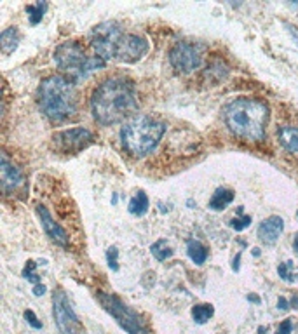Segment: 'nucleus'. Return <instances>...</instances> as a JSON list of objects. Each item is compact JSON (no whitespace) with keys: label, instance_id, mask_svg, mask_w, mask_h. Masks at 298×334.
<instances>
[{"label":"nucleus","instance_id":"nucleus-1","mask_svg":"<svg viewBox=\"0 0 298 334\" xmlns=\"http://www.w3.org/2000/svg\"><path fill=\"white\" fill-rule=\"evenodd\" d=\"M91 110L94 118L103 125H112L131 117L138 110V96L135 84L128 79L114 77L105 80L91 98Z\"/></svg>","mask_w":298,"mask_h":334},{"label":"nucleus","instance_id":"nucleus-2","mask_svg":"<svg viewBox=\"0 0 298 334\" xmlns=\"http://www.w3.org/2000/svg\"><path fill=\"white\" fill-rule=\"evenodd\" d=\"M225 124L234 136L260 143L265 138V127L269 122V106L260 99L237 98L225 106Z\"/></svg>","mask_w":298,"mask_h":334},{"label":"nucleus","instance_id":"nucleus-3","mask_svg":"<svg viewBox=\"0 0 298 334\" xmlns=\"http://www.w3.org/2000/svg\"><path fill=\"white\" fill-rule=\"evenodd\" d=\"M39 105L53 122L66 120L77 111L75 85L61 75L47 77L39 87Z\"/></svg>","mask_w":298,"mask_h":334},{"label":"nucleus","instance_id":"nucleus-4","mask_svg":"<svg viewBox=\"0 0 298 334\" xmlns=\"http://www.w3.org/2000/svg\"><path fill=\"white\" fill-rule=\"evenodd\" d=\"M166 124L147 115H138L121 129V139L126 151L133 157H143L154 151L162 139Z\"/></svg>","mask_w":298,"mask_h":334},{"label":"nucleus","instance_id":"nucleus-5","mask_svg":"<svg viewBox=\"0 0 298 334\" xmlns=\"http://www.w3.org/2000/svg\"><path fill=\"white\" fill-rule=\"evenodd\" d=\"M54 61L59 68L65 73H70L75 79H85L89 73H92L94 70L103 68L105 61L98 56L89 58L85 54L84 47L79 42H63L56 47L54 51Z\"/></svg>","mask_w":298,"mask_h":334},{"label":"nucleus","instance_id":"nucleus-6","mask_svg":"<svg viewBox=\"0 0 298 334\" xmlns=\"http://www.w3.org/2000/svg\"><path fill=\"white\" fill-rule=\"evenodd\" d=\"M98 299L103 305V308L117 320V324L121 325L124 331H128V334H150L148 332L147 324H145L143 318L140 317V313H136L131 306L122 303L117 296L107 294V292L100 291Z\"/></svg>","mask_w":298,"mask_h":334},{"label":"nucleus","instance_id":"nucleus-7","mask_svg":"<svg viewBox=\"0 0 298 334\" xmlns=\"http://www.w3.org/2000/svg\"><path fill=\"white\" fill-rule=\"evenodd\" d=\"M53 315L59 334H87L80 318L73 311L68 296L58 289L53 294Z\"/></svg>","mask_w":298,"mask_h":334},{"label":"nucleus","instance_id":"nucleus-8","mask_svg":"<svg viewBox=\"0 0 298 334\" xmlns=\"http://www.w3.org/2000/svg\"><path fill=\"white\" fill-rule=\"evenodd\" d=\"M121 37H122L121 28L115 23H110V21L92 28L91 46L94 49L96 56L102 58L103 61H109V59L115 58V49H117V44L121 40Z\"/></svg>","mask_w":298,"mask_h":334},{"label":"nucleus","instance_id":"nucleus-9","mask_svg":"<svg viewBox=\"0 0 298 334\" xmlns=\"http://www.w3.org/2000/svg\"><path fill=\"white\" fill-rule=\"evenodd\" d=\"M92 143V132L84 127H72L53 136V148L59 153H79Z\"/></svg>","mask_w":298,"mask_h":334},{"label":"nucleus","instance_id":"nucleus-10","mask_svg":"<svg viewBox=\"0 0 298 334\" xmlns=\"http://www.w3.org/2000/svg\"><path fill=\"white\" fill-rule=\"evenodd\" d=\"M169 63L176 72L190 73L203 65V53L195 44L178 42L169 51Z\"/></svg>","mask_w":298,"mask_h":334},{"label":"nucleus","instance_id":"nucleus-11","mask_svg":"<svg viewBox=\"0 0 298 334\" xmlns=\"http://www.w3.org/2000/svg\"><path fill=\"white\" fill-rule=\"evenodd\" d=\"M148 53V42L140 35H122L115 49V59L122 63H136Z\"/></svg>","mask_w":298,"mask_h":334},{"label":"nucleus","instance_id":"nucleus-12","mask_svg":"<svg viewBox=\"0 0 298 334\" xmlns=\"http://www.w3.org/2000/svg\"><path fill=\"white\" fill-rule=\"evenodd\" d=\"M37 214H39V218H40L44 232H46L56 244H59V246H63V247L68 246V233L61 228V225H58V223L53 220L49 211H47L44 206H37Z\"/></svg>","mask_w":298,"mask_h":334},{"label":"nucleus","instance_id":"nucleus-13","mask_svg":"<svg viewBox=\"0 0 298 334\" xmlns=\"http://www.w3.org/2000/svg\"><path fill=\"white\" fill-rule=\"evenodd\" d=\"M0 173H2V188L6 194L16 192L23 185L25 180L21 171L16 165L11 164L6 155H2V158H0Z\"/></svg>","mask_w":298,"mask_h":334},{"label":"nucleus","instance_id":"nucleus-14","mask_svg":"<svg viewBox=\"0 0 298 334\" xmlns=\"http://www.w3.org/2000/svg\"><path fill=\"white\" fill-rule=\"evenodd\" d=\"M282 230H284V221L279 216H269L267 220H263L258 226V237L262 242L265 244H274L275 240L281 237Z\"/></svg>","mask_w":298,"mask_h":334},{"label":"nucleus","instance_id":"nucleus-15","mask_svg":"<svg viewBox=\"0 0 298 334\" xmlns=\"http://www.w3.org/2000/svg\"><path fill=\"white\" fill-rule=\"evenodd\" d=\"M277 138L286 150L298 153V127H295V125H282L277 131Z\"/></svg>","mask_w":298,"mask_h":334},{"label":"nucleus","instance_id":"nucleus-16","mask_svg":"<svg viewBox=\"0 0 298 334\" xmlns=\"http://www.w3.org/2000/svg\"><path fill=\"white\" fill-rule=\"evenodd\" d=\"M18 44H20V33L14 27L6 28L0 35V47H2V53L6 56L13 54L18 49Z\"/></svg>","mask_w":298,"mask_h":334},{"label":"nucleus","instance_id":"nucleus-17","mask_svg":"<svg viewBox=\"0 0 298 334\" xmlns=\"http://www.w3.org/2000/svg\"><path fill=\"white\" fill-rule=\"evenodd\" d=\"M234 200V192L230 188H218L210 200V209L223 211Z\"/></svg>","mask_w":298,"mask_h":334},{"label":"nucleus","instance_id":"nucleus-18","mask_svg":"<svg viewBox=\"0 0 298 334\" xmlns=\"http://www.w3.org/2000/svg\"><path fill=\"white\" fill-rule=\"evenodd\" d=\"M188 258L192 259L195 265H204L208 259V249L199 242V240H188L187 244Z\"/></svg>","mask_w":298,"mask_h":334},{"label":"nucleus","instance_id":"nucleus-19","mask_svg":"<svg viewBox=\"0 0 298 334\" xmlns=\"http://www.w3.org/2000/svg\"><path fill=\"white\" fill-rule=\"evenodd\" d=\"M128 211L133 216H143L148 211V197L145 195V192H138V194L129 200Z\"/></svg>","mask_w":298,"mask_h":334},{"label":"nucleus","instance_id":"nucleus-20","mask_svg":"<svg viewBox=\"0 0 298 334\" xmlns=\"http://www.w3.org/2000/svg\"><path fill=\"white\" fill-rule=\"evenodd\" d=\"M213 313H215L213 305H208V303H204V305H195L192 308V317L197 324H206V322L213 317Z\"/></svg>","mask_w":298,"mask_h":334},{"label":"nucleus","instance_id":"nucleus-21","mask_svg":"<svg viewBox=\"0 0 298 334\" xmlns=\"http://www.w3.org/2000/svg\"><path fill=\"white\" fill-rule=\"evenodd\" d=\"M150 251H152V254L155 256V259H159V261H166L167 258L173 256V251H171L169 244H167L164 239L157 240L155 244H152Z\"/></svg>","mask_w":298,"mask_h":334},{"label":"nucleus","instance_id":"nucleus-22","mask_svg":"<svg viewBox=\"0 0 298 334\" xmlns=\"http://www.w3.org/2000/svg\"><path fill=\"white\" fill-rule=\"evenodd\" d=\"M46 9H47V4L46 2H37V4H32V6H28L27 7V13H28V18H30V23H32V25H39L40 21H42Z\"/></svg>","mask_w":298,"mask_h":334},{"label":"nucleus","instance_id":"nucleus-23","mask_svg":"<svg viewBox=\"0 0 298 334\" xmlns=\"http://www.w3.org/2000/svg\"><path fill=\"white\" fill-rule=\"evenodd\" d=\"M277 273L284 282H295L296 280V275L293 273V261L281 263V265L277 266Z\"/></svg>","mask_w":298,"mask_h":334},{"label":"nucleus","instance_id":"nucleus-24","mask_svg":"<svg viewBox=\"0 0 298 334\" xmlns=\"http://www.w3.org/2000/svg\"><path fill=\"white\" fill-rule=\"evenodd\" d=\"M35 268H37L35 261H27V265H25V268H23V277L32 282V284L37 285V284H40V277L35 273Z\"/></svg>","mask_w":298,"mask_h":334},{"label":"nucleus","instance_id":"nucleus-25","mask_svg":"<svg viewBox=\"0 0 298 334\" xmlns=\"http://www.w3.org/2000/svg\"><path fill=\"white\" fill-rule=\"evenodd\" d=\"M241 216L239 218H234L232 221H230V226H232L234 230H237V232H243L244 228H248L249 225H251V216H244L243 211H239Z\"/></svg>","mask_w":298,"mask_h":334},{"label":"nucleus","instance_id":"nucleus-26","mask_svg":"<svg viewBox=\"0 0 298 334\" xmlns=\"http://www.w3.org/2000/svg\"><path fill=\"white\" fill-rule=\"evenodd\" d=\"M117 256H119L117 247H110V249L107 251V261H109V266H110L112 270H114V272H117V270H119Z\"/></svg>","mask_w":298,"mask_h":334},{"label":"nucleus","instance_id":"nucleus-27","mask_svg":"<svg viewBox=\"0 0 298 334\" xmlns=\"http://www.w3.org/2000/svg\"><path fill=\"white\" fill-rule=\"evenodd\" d=\"M25 318H27V322H28L30 325H32L33 329H37V331H39V329H42V322L37 318V315L33 313V310L25 311Z\"/></svg>","mask_w":298,"mask_h":334},{"label":"nucleus","instance_id":"nucleus-28","mask_svg":"<svg viewBox=\"0 0 298 334\" xmlns=\"http://www.w3.org/2000/svg\"><path fill=\"white\" fill-rule=\"evenodd\" d=\"M291 329H293V320L291 318H286V320L277 327L275 334H291Z\"/></svg>","mask_w":298,"mask_h":334},{"label":"nucleus","instance_id":"nucleus-29","mask_svg":"<svg viewBox=\"0 0 298 334\" xmlns=\"http://www.w3.org/2000/svg\"><path fill=\"white\" fill-rule=\"evenodd\" d=\"M284 27H286V30H288L289 35H291L293 42H295V44H296V47H298V28H296V27H293V25H289V23H284Z\"/></svg>","mask_w":298,"mask_h":334},{"label":"nucleus","instance_id":"nucleus-30","mask_svg":"<svg viewBox=\"0 0 298 334\" xmlns=\"http://www.w3.org/2000/svg\"><path fill=\"white\" fill-rule=\"evenodd\" d=\"M277 308H279V310H282V311H286V310H289V308H291V305H289V301L284 298V296H279V299H277Z\"/></svg>","mask_w":298,"mask_h":334},{"label":"nucleus","instance_id":"nucleus-31","mask_svg":"<svg viewBox=\"0 0 298 334\" xmlns=\"http://www.w3.org/2000/svg\"><path fill=\"white\" fill-rule=\"evenodd\" d=\"M46 291H47V287L44 284H37L35 287H33V294L35 296H42V294H46Z\"/></svg>","mask_w":298,"mask_h":334},{"label":"nucleus","instance_id":"nucleus-32","mask_svg":"<svg viewBox=\"0 0 298 334\" xmlns=\"http://www.w3.org/2000/svg\"><path fill=\"white\" fill-rule=\"evenodd\" d=\"M248 301H253V303H256V305H260V303H262V299H260L256 294H248Z\"/></svg>","mask_w":298,"mask_h":334},{"label":"nucleus","instance_id":"nucleus-33","mask_svg":"<svg viewBox=\"0 0 298 334\" xmlns=\"http://www.w3.org/2000/svg\"><path fill=\"white\" fill-rule=\"evenodd\" d=\"M289 305H291L295 310H298V296H293L291 298V301H289Z\"/></svg>","mask_w":298,"mask_h":334},{"label":"nucleus","instance_id":"nucleus-34","mask_svg":"<svg viewBox=\"0 0 298 334\" xmlns=\"http://www.w3.org/2000/svg\"><path fill=\"white\" fill-rule=\"evenodd\" d=\"M293 247H295V251H296V254H298V233H296L295 240H293Z\"/></svg>","mask_w":298,"mask_h":334},{"label":"nucleus","instance_id":"nucleus-35","mask_svg":"<svg viewBox=\"0 0 298 334\" xmlns=\"http://www.w3.org/2000/svg\"><path fill=\"white\" fill-rule=\"evenodd\" d=\"M258 332H260V334H265V332H267V327H263V325H260V327H258Z\"/></svg>","mask_w":298,"mask_h":334}]
</instances>
